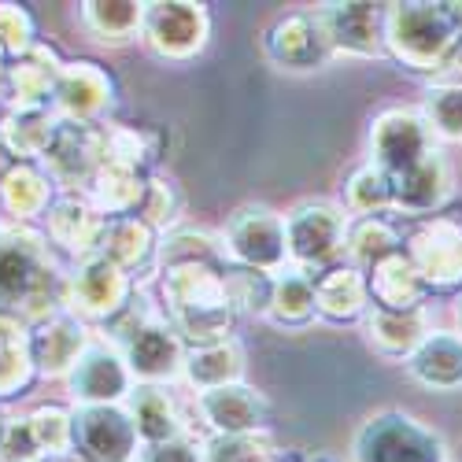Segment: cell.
Returning <instances> with one entry per match:
<instances>
[{"instance_id": "cell-41", "label": "cell", "mask_w": 462, "mask_h": 462, "mask_svg": "<svg viewBox=\"0 0 462 462\" xmlns=\"http://www.w3.org/2000/svg\"><path fill=\"white\" fill-rule=\"evenodd\" d=\"M226 289L229 300L241 315H271V300H274V274L263 271H245V266H226Z\"/></svg>"}, {"instance_id": "cell-18", "label": "cell", "mask_w": 462, "mask_h": 462, "mask_svg": "<svg viewBox=\"0 0 462 462\" xmlns=\"http://www.w3.org/2000/svg\"><path fill=\"white\" fill-rule=\"evenodd\" d=\"M111 104H115V82L100 63H93V60L63 63L60 82H56V97H52V111L60 119L100 126V119L111 111Z\"/></svg>"}, {"instance_id": "cell-16", "label": "cell", "mask_w": 462, "mask_h": 462, "mask_svg": "<svg viewBox=\"0 0 462 462\" xmlns=\"http://www.w3.org/2000/svg\"><path fill=\"white\" fill-rule=\"evenodd\" d=\"M315 12L337 56L377 60L389 52V37H384L389 5H363V0H356V5H319Z\"/></svg>"}, {"instance_id": "cell-38", "label": "cell", "mask_w": 462, "mask_h": 462, "mask_svg": "<svg viewBox=\"0 0 462 462\" xmlns=\"http://www.w3.org/2000/svg\"><path fill=\"white\" fill-rule=\"evenodd\" d=\"M344 211L348 218H377L393 211V178L374 163H363L348 181H344Z\"/></svg>"}, {"instance_id": "cell-19", "label": "cell", "mask_w": 462, "mask_h": 462, "mask_svg": "<svg viewBox=\"0 0 462 462\" xmlns=\"http://www.w3.org/2000/svg\"><path fill=\"white\" fill-rule=\"evenodd\" d=\"M60 70H63V60L56 56V49H49V45H42V42H37L30 52L8 60L5 89H0V97L8 100V111L52 107Z\"/></svg>"}, {"instance_id": "cell-12", "label": "cell", "mask_w": 462, "mask_h": 462, "mask_svg": "<svg viewBox=\"0 0 462 462\" xmlns=\"http://www.w3.org/2000/svg\"><path fill=\"white\" fill-rule=\"evenodd\" d=\"M263 52L278 70H289V74L322 70L337 56L319 12H285V15H278L263 33Z\"/></svg>"}, {"instance_id": "cell-49", "label": "cell", "mask_w": 462, "mask_h": 462, "mask_svg": "<svg viewBox=\"0 0 462 462\" xmlns=\"http://www.w3.org/2000/svg\"><path fill=\"white\" fill-rule=\"evenodd\" d=\"M455 319H458V337H462V292H458V300H455Z\"/></svg>"}, {"instance_id": "cell-34", "label": "cell", "mask_w": 462, "mask_h": 462, "mask_svg": "<svg viewBox=\"0 0 462 462\" xmlns=\"http://www.w3.org/2000/svg\"><path fill=\"white\" fill-rule=\"evenodd\" d=\"M403 252V237L393 218H352L348 226V245H344V263H352L356 271L370 274L377 263L393 259Z\"/></svg>"}, {"instance_id": "cell-13", "label": "cell", "mask_w": 462, "mask_h": 462, "mask_svg": "<svg viewBox=\"0 0 462 462\" xmlns=\"http://www.w3.org/2000/svg\"><path fill=\"white\" fill-rule=\"evenodd\" d=\"M42 167L56 181V189L86 192L93 174L104 167V126L60 119L56 137L42 156Z\"/></svg>"}, {"instance_id": "cell-47", "label": "cell", "mask_w": 462, "mask_h": 462, "mask_svg": "<svg viewBox=\"0 0 462 462\" xmlns=\"http://www.w3.org/2000/svg\"><path fill=\"white\" fill-rule=\"evenodd\" d=\"M444 70H455L458 79H462V37H458V45H455V52H451V60H448V67Z\"/></svg>"}, {"instance_id": "cell-10", "label": "cell", "mask_w": 462, "mask_h": 462, "mask_svg": "<svg viewBox=\"0 0 462 462\" xmlns=\"http://www.w3.org/2000/svg\"><path fill=\"white\" fill-rule=\"evenodd\" d=\"M440 148L430 123L414 107H389L370 123V163L381 167L389 178L414 171L421 160H430Z\"/></svg>"}, {"instance_id": "cell-35", "label": "cell", "mask_w": 462, "mask_h": 462, "mask_svg": "<svg viewBox=\"0 0 462 462\" xmlns=\"http://www.w3.org/2000/svg\"><path fill=\"white\" fill-rule=\"evenodd\" d=\"M271 319L278 329H307L319 319L315 303V278H307L300 271H282L274 278V300H271Z\"/></svg>"}, {"instance_id": "cell-14", "label": "cell", "mask_w": 462, "mask_h": 462, "mask_svg": "<svg viewBox=\"0 0 462 462\" xmlns=\"http://www.w3.org/2000/svg\"><path fill=\"white\" fill-rule=\"evenodd\" d=\"M403 252L430 289H462V218L433 215L407 237Z\"/></svg>"}, {"instance_id": "cell-27", "label": "cell", "mask_w": 462, "mask_h": 462, "mask_svg": "<svg viewBox=\"0 0 462 462\" xmlns=\"http://www.w3.org/2000/svg\"><path fill=\"white\" fill-rule=\"evenodd\" d=\"M407 374L433 393L462 389V337L448 329H433L407 359Z\"/></svg>"}, {"instance_id": "cell-8", "label": "cell", "mask_w": 462, "mask_h": 462, "mask_svg": "<svg viewBox=\"0 0 462 462\" xmlns=\"http://www.w3.org/2000/svg\"><path fill=\"white\" fill-rule=\"evenodd\" d=\"M141 433L123 407H74L70 411V455L79 462H137Z\"/></svg>"}, {"instance_id": "cell-7", "label": "cell", "mask_w": 462, "mask_h": 462, "mask_svg": "<svg viewBox=\"0 0 462 462\" xmlns=\"http://www.w3.org/2000/svg\"><path fill=\"white\" fill-rule=\"evenodd\" d=\"M63 381L74 407H123L137 389L123 348L104 333H93L89 348L79 356V363Z\"/></svg>"}, {"instance_id": "cell-36", "label": "cell", "mask_w": 462, "mask_h": 462, "mask_svg": "<svg viewBox=\"0 0 462 462\" xmlns=\"http://www.w3.org/2000/svg\"><path fill=\"white\" fill-rule=\"evenodd\" d=\"M160 130H141V126H104V163L130 167L141 174H156L152 167L160 163Z\"/></svg>"}, {"instance_id": "cell-33", "label": "cell", "mask_w": 462, "mask_h": 462, "mask_svg": "<svg viewBox=\"0 0 462 462\" xmlns=\"http://www.w3.org/2000/svg\"><path fill=\"white\" fill-rule=\"evenodd\" d=\"M144 8L137 0H86L79 8L86 33L100 45H126L144 30Z\"/></svg>"}, {"instance_id": "cell-43", "label": "cell", "mask_w": 462, "mask_h": 462, "mask_svg": "<svg viewBox=\"0 0 462 462\" xmlns=\"http://www.w3.org/2000/svg\"><path fill=\"white\" fill-rule=\"evenodd\" d=\"M0 462H49L30 426V414L5 418V426H0Z\"/></svg>"}, {"instance_id": "cell-24", "label": "cell", "mask_w": 462, "mask_h": 462, "mask_svg": "<svg viewBox=\"0 0 462 462\" xmlns=\"http://www.w3.org/2000/svg\"><path fill=\"white\" fill-rule=\"evenodd\" d=\"M126 411L141 433V444H167L192 433L181 414V403L174 400L167 384H137L126 400Z\"/></svg>"}, {"instance_id": "cell-17", "label": "cell", "mask_w": 462, "mask_h": 462, "mask_svg": "<svg viewBox=\"0 0 462 462\" xmlns=\"http://www.w3.org/2000/svg\"><path fill=\"white\" fill-rule=\"evenodd\" d=\"M93 326L63 307V311L30 326V356L37 377H67L79 363V356L89 348Z\"/></svg>"}, {"instance_id": "cell-9", "label": "cell", "mask_w": 462, "mask_h": 462, "mask_svg": "<svg viewBox=\"0 0 462 462\" xmlns=\"http://www.w3.org/2000/svg\"><path fill=\"white\" fill-rule=\"evenodd\" d=\"M208 37H211V15L204 5H192V0H156V5L144 8L141 42L152 56L185 63L208 49Z\"/></svg>"}, {"instance_id": "cell-1", "label": "cell", "mask_w": 462, "mask_h": 462, "mask_svg": "<svg viewBox=\"0 0 462 462\" xmlns=\"http://www.w3.org/2000/svg\"><path fill=\"white\" fill-rule=\"evenodd\" d=\"M70 266L60 263L42 229L0 218V315L23 326L42 322L63 307Z\"/></svg>"}, {"instance_id": "cell-31", "label": "cell", "mask_w": 462, "mask_h": 462, "mask_svg": "<svg viewBox=\"0 0 462 462\" xmlns=\"http://www.w3.org/2000/svg\"><path fill=\"white\" fill-rule=\"evenodd\" d=\"M60 126V115L52 107H26V111H8L0 119V141L19 163H42L52 137Z\"/></svg>"}, {"instance_id": "cell-45", "label": "cell", "mask_w": 462, "mask_h": 462, "mask_svg": "<svg viewBox=\"0 0 462 462\" xmlns=\"http://www.w3.org/2000/svg\"><path fill=\"white\" fill-rule=\"evenodd\" d=\"M137 462H204V437L185 433L167 444H144Z\"/></svg>"}, {"instance_id": "cell-25", "label": "cell", "mask_w": 462, "mask_h": 462, "mask_svg": "<svg viewBox=\"0 0 462 462\" xmlns=\"http://www.w3.org/2000/svg\"><path fill=\"white\" fill-rule=\"evenodd\" d=\"M56 181L45 174L42 163H15L0 189V218L30 226L33 218H45L56 204Z\"/></svg>"}, {"instance_id": "cell-29", "label": "cell", "mask_w": 462, "mask_h": 462, "mask_svg": "<svg viewBox=\"0 0 462 462\" xmlns=\"http://www.w3.org/2000/svg\"><path fill=\"white\" fill-rule=\"evenodd\" d=\"M370 282V300L381 307H393V311H411V307H426V296L433 292L426 285V278L418 274V266L411 263L407 252L377 263L366 274Z\"/></svg>"}, {"instance_id": "cell-50", "label": "cell", "mask_w": 462, "mask_h": 462, "mask_svg": "<svg viewBox=\"0 0 462 462\" xmlns=\"http://www.w3.org/2000/svg\"><path fill=\"white\" fill-rule=\"evenodd\" d=\"M255 462H285V455H282V451H271V455H263V458H255Z\"/></svg>"}, {"instance_id": "cell-21", "label": "cell", "mask_w": 462, "mask_h": 462, "mask_svg": "<svg viewBox=\"0 0 462 462\" xmlns=\"http://www.w3.org/2000/svg\"><path fill=\"white\" fill-rule=\"evenodd\" d=\"M363 333L366 344L381 359H411L418 352V344L433 333L430 307H411V311H393V307L370 303V311L363 315Z\"/></svg>"}, {"instance_id": "cell-26", "label": "cell", "mask_w": 462, "mask_h": 462, "mask_svg": "<svg viewBox=\"0 0 462 462\" xmlns=\"http://www.w3.org/2000/svg\"><path fill=\"white\" fill-rule=\"evenodd\" d=\"M315 303H319V319L326 322H363V315L374 303L370 282L352 263H337L333 271L315 278Z\"/></svg>"}, {"instance_id": "cell-53", "label": "cell", "mask_w": 462, "mask_h": 462, "mask_svg": "<svg viewBox=\"0 0 462 462\" xmlns=\"http://www.w3.org/2000/svg\"><path fill=\"white\" fill-rule=\"evenodd\" d=\"M49 462H63V458H49Z\"/></svg>"}, {"instance_id": "cell-20", "label": "cell", "mask_w": 462, "mask_h": 462, "mask_svg": "<svg viewBox=\"0 0 462 462\" xmlns=\"http://www.w3.org/2000/svg\"><path fill=\"white\" fill-rule=\"evenodd\" d=\"M104 226H107V218L82 197V192H60L56 204L45 215V237L52 248L67 252L74 263V259L97 252Z\"/></svg>"}, {"instance_id": "cell-52", "label": "cell", "mask_w": 462, "mask_h": 462, "mask_svg": "<svg viewBox=\"0 0 462 462\" xmlns=\"http://www.w3.org/2000/svg\"><path fill=\"white\" fill-rule=\"evenodd\" d=\"M455 19H458V30H462V5H455Z\"/></svg>"}, {"instance_id": "cell-44", "label": "cell", "mask_w": 462, "mask_h": 462, "mask_svg": "<svg viewBox=\"0 0 462 462\" xmlns=\"http://www.w3.org/2000/svg\"><path fill=\"white\" fill-rule=\"evenodd\" d=\"M37 45V26H33V15L19 5H8L0 0V52L8 60L30 52Z\"/></svg>"}, {"instance_id": "cell-48", "label": "cell", "mask_w": 462, "mask_h": 462, "mask_svg": "<svg viewBox=\"0 0 462 462\" xmlns=\"http://www.w3.org/2000/svg\"><path fill=\"white\" fill-rule=\"evenodd\" d=\"M307 462H344V458H340V455H333V451H315Z\"/></svg>"}, {"instance_id": "cell-22", "label": "cell", "mask_w": 462, "mask_h": 462, "mask_svg": "<svg viewBox=\"0 0 462 462\" xmlns=\"http://www.w3.org/2000/svg\"><path fill=\"white\" fill-rule=\"evenodd\" d=\"M451 163L437 148L430 160H421L414 171L393 178V211L400 215H437L451 200Z\"/></svg>"}, {"instance_id": "cell-15", "label": "cell", "mask_w": 462, "mask_h": 462, "mask_svg": "<svg viewBox=\"0 0 462 462\" xmlns=\"http://www.w3.org/2000/svg\"><path fill=\"white\" fill-rule=\"evenodd\" d=\"M192 407H197L211 437H255L271 426V400L245 381L222 384V389H211V393H197Z\"/></svg>"}, {"instance_id": "cell-46", "label": "cell", "mask_w": 462, "mask_h": 462, "mask_svg": "<svg viewBox=\"0 0 462 462\" xmlns=\"http://www.w3.org/2000/svg\"><path fill=\"white\" fill-rule=\"evenodd\" d=\"M15 163H19V160H15L12 152H8V144L0 141V189H5V178H8V171H12Z\"/></svg>"}, {"instance_id": "cell-42", "label": "cell", "mask_w": 462, "mask_h": 462, "mask_svg": "<svg viewBox=\"0 0 462 462\" xmlns=\"http://www.w3.org/2000/svg\"><path fill=\"white\" fill-rule=\"evenodd\" d=\"M30 426L37 433V444H42L45 458H60L70 455V411L49 403V407H33L30 411Z\"/></svg>"}, {"instance_id": "cell-30", "label": "cell", "mask_w": 462, "mask_h": 462, "mask_svg": "<svg viewBox=\"0 0 462 462\" xmlns=\"http://www.w3.org/2000/svg\"><path fill=\"white\" fill-rule=\"evenodd\" d=\"M148 178H152V174L104 163V167L93 174V181L86 185L82 197H86L104 218L137 215V208H141V200H144V189H148Z\"/></svg>"}, {"instance_id": "cell-32", "label": "cell", "mask_w": 462, "mask_h": 462, "mask_svg": "<svg viewBox=\"0 0 462 462\" xmlns=\"http://www.w3.org/2000/svg\"><path fill=\"white\" fill-rule=\"evenodd\" d=\"M174 266H229L222 237L204 226H178L160 237L156 271H174Z\"/></svg>"}, {"instance_id": "cell-39", "label": "cell", "mask_w": 462, "mask_h": 462, "mask_svg": "<svg viewBox=\"0 0 462 462\" xmlns=\"http://www.w3.org/2000/svg\"><path fill=\"white\" fill-rule=\"evenodd\" d=\"M181 215H185V197L174 178L167 174H152L148 178V189H144V200L137 208V218H144L156 234H171V229L181 226Z\"/></svg>"}, {"instance_id": "cell-51", "label": "cell", "mask_w": 462, "mask_h": 462, "mask_svg": "<svg viewBox=\"0 0 462 462\" xmlns=\"http://www.w3.org/2000/svg\"><path fill=\"white\" fill-rule=\"evenodd\" d=\"M5 70H8V56L0 52V89H5Z\"/></svg>"}, {"instance_id": "cell-4", "label": "cell", "mask_w": 462, "mask_h": 462, "mask_svg": "<svg viewBox=\"0 0 462 462\" xmlns=\"http://www.w3.org/2000/svg\"><path fill=\"white\" fill-rule=\"evenodd\" d=\"M348 211L333 200H300L285 215V237H289V266L307 278H322L344 263V245H348Z\"/></svg>"}, {"instance_id": "cell-6", "label": "cell", "mask_w": 462, "mask_h": 462, "mask_svg": "<svg viewBox=\"0 0 462 462\" xmlns=\"http://www.w3.org/2000/svg\"><path fill=\"white\" fill-rule=\"evenodd\" d=\"M222 248L229 266L245 271L282 274L289 271V237H285V215L266 204H245L222 226Z\"/></svg>"}, {"instance_id": "cell-23", "label": "cell", "mask_w": 462, "mask_h": 462, "mask_svg": "<svg viewBox=\"0 0 462 462\" xmlns=\"http://www.w3.org/2000/svg\"><path fill=\"white\" fill-rule=\"evenodd\" d=\"M97 255L111 259L119 271H126L130 278L156 266V255H160V234L152 229L144 218L137 215H123V218H107L104 234H100V245H97Z\"/></svg>"}, {"instance_id": "cell-37", "label": "cell", "mask_w": 462, "mask_h": 462, "mask_svg": "<svg viewBox=\"0 0 462 462\" xmlns=\"http://www.w3.org/2000/svg\"><path fill=\"white\" fill-rule=\"evenodd\" d=\"M33 377L37 370L30 356V326L0 315V400L23 393Z\"/></svg>"}, {"instance_id": "cell-5", "label": "cell", "mask_w": 462, "mask_h": 462, "mask_svg": "<svg viewBox=\"0 0 462 462\" xmlns=\"http://www.w3.org/2000/svg\"><path fill=\"white\" fill-rule=\"evenodd\" d=\"M352 462H451V455L437 430L407 411L389 407L359 426L352 440Z\"/></svg>"}, {"instance_id": "cell-2", "label": "cell", "mask_w": 462, "mask_h": 462, "mask_svg": "<svg viewBox=\"0 0 462 462\" xmlns=\"http://www.w3.org/2000/svg\"><path fill=\"white\" fill-rule=\"evenodd\" d=\"M160 311L178 329L185 348L229 340L241 315L226 289V266H174V271H163Z\"/></svg>"}, {"instance_id": "cell-40", "label": "cell", "mask_w": 462, "mask_h": 462, "mask_svg": "<svg viewBox=\"0 0 462 462\" xmlns=\"http://www.w3.org/2000/svg\"><path fill=\"white\" fill-rule=\"evenodd\" d=\"M421 119L430 123L437 141H462V82H440L426 89Z\"/></svg>"}, {"instance_id": "cell-54", "label": "cell", "mask_w": 462, "mask_h": 462, "mask_svg": "<svg viewBox=\"0 0 462 462\" xmlns=\"http://www.w3.org/2000/svg\"><path fill=\"white\" fill-rule=\"evenodd\" d=\"M0 426H5V418H0Z\"/></svg>"}, {"instance_id": "cell-3", "label": "cell", "mask_w": 462, "mask_h": 462, "mask_svg": "<svg viewBox=\"0 0 462 462\" xmlns=\"http://www.w3.org/2000/svg\"><path fill=\"white\" fill-rule=\"evenodd\" d=\"M389 52L411 70H444L458 45L455 5H389Z\"/></svg>"}, {"instance_id": "cell-28", "label": "cell", "mask_w": 462, "mask_h": 462, "mask_svg": "<svg viewBox=\"0 0 462 462\" xmlns=\"http://www.w3.org/2000/svg\"><path fill=\"white\" fill-rule=\"evenodd\" d=\"M181 381L192 389V396L222 389V384L245 381V348H241V340L229 337V340H215V344H200V348H189Z\"/></svg>"}, {"instance_id": "cell-11", "label": "cell", "mask_w": 462, "mask_h": 462, "mask_svg": "<svg viewBox=\"0 0 462 462\" xmlns=\"http://www.w3.org/2000/svg\"><path fill=\"white\" fill-rule=\"evenodd\" d=\"M137 285L126 271H119L111 259L104 255H82L70 263V274H67V300H70V311L93 322H111L123 307L134 300Z\"/></svg>"}]
</instances>
